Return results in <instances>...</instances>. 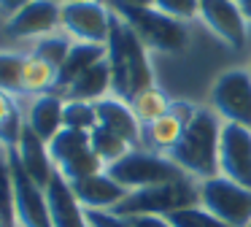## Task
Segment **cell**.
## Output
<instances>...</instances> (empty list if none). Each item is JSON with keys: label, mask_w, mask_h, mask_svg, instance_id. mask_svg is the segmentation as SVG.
I'll use <instances>...</instances> for the list:
<instances>
[{"label": "cell", "mask_w": 251, "mask_h": 227, "mask_svg": "<svg viewBox=\"0 0 251 227\" xmlns=\"http://www.w3.org/2000/svg\"><path fill=\"white\" fill-rule=\"evenodd\" d=\"M132 222V227H170V222L165 216H127Z\"/></svg>", "instance_id": "4dcf8cb0"}, {"label": "cell", "mask_w": 251, "mask_h": 227, "mask_svg": "<svg viewBox=\"0 0 251 227\" xmlns=\"http://www.w3.org/2000/svg\"><path fill=\"white\" fill-rule=\"evenodd\" d=\"M105 173L116 184H122L127 192L157 187V184H168V181H178V178H189V176H184V170L168 154H157V151H149V149H130L122 160H116L114 165L105 168Z\"/></svg>", "instance_id": "277c9868"}, {"label": "cell", "mask_w": 251, "mask_h": 227, "mask_svg": "<svg viewBox=\"0 0 251 227\" xmlns=\"http://www.w3.org/2000/svg\"><path fill=\"white\" fill-rule=\"evenodd\" d=\"M240 8H243L246 19H249V25H251V0H240Z\"/></svg>", "instance_id": "d6a6232c"}, {"label": "cell", "mask_w": 251, "mask_h": 227, "mask_svg": "<svg viewBox=\"0 0 251 227\" xmlns=\"http://www.w3.org/2000/svg\"><path fill=\"white\" fill-rule=\"evenodd\" d=\"M60 0H33L25 8H19L14 16L3 19V32H6L8 41H19L30 46L38 38L60 30Z\"/></svg>", "instance_id": "30bf717a"}, {"label": "cell", "mask_w": 251, "mask_h": 227, "mask_svg": "<svg viewBox=\"0 0 251 227\" xmlns=\"http://www.w3.org/2000/svg\"><path fill=\"white\" fill-rule=\"evenodd\" d=\"M44 92H57V68L46 59L25 52L22 76H19V97H33Z\"/></svg>", "instance_id": "44dd1931"}, {"label": "cell", "mask_w": 251, "mask_h": 227, "mask_svg": "<svg viewBox=\"0 0 251 227\" xmlns=\"http://www.w3.org/2000/svg\"><path fill=\"white\" fill-rule=\"evenodd\" d=\"M62 127L68 130H89L98 127V111H95V103H84V100H65L62 108Z\"/></svg>", "instance_id": "484cf974"}, {"label": "cell", "mask_w": 251, "mask_h": 227, "mask_svg": "<svg viewBox=\"0 0 251 227\" xmlns=\"http://www.w3.org/2000/svg\"><path fill=\"white\" fill-rule=\"evenodd\" d=\"M200 205L227 227H251V189L224 176L197 181Z\"/></svg>", "instance_id": "52a82bcc"}, {"label": "cell", "mask_w": 251, "mask_h": 227, "mask_svg": "<svg viewBox=\"0 0 251 227\" xmlns=\"http://www.w3.org/2000/svg\"><path fill=\"white\" fill-rule=\"evenodd\" d=\"M238 3H240V0H238Z\"/></svg>", "instance_id": "8d00e7d4"}, {"label": "cell", "mask_w": 251, "mask_h": 227, "mask_svg": "<svg viewBox=\"0 0 251 227\" xmlns=\"http://www.w3.org/2000/svg\"><path fill=\"white\" fill-rule=\"evenodd\" d=\"M114 89V81H111V65L108 59H100L98 65H92L89 70H84L65 92L62 97L65 100H84V103H98L103 97L111 95Z\"/></svg>", "instance_id": "d6986e66"}, {"label": "cell", "mask_w": 251, "mask_h": 227, "mask_svg": "<svg viewBox=\"0 0 251 227\" xmlns=\"http://www.w3.org/2000/svg\"><path fill=\"white\" fill-rule=\"evenodd\" d=\"M105 59L111 65V81L114 89L111 95L130 100L141 89L154 84V68H151V54L143 46V41L135 35L130 25L122 16L114 14L111 35L105 43Z\"/></svg>", "instance_id": "6da1fadb"}, {"label": "cell", "mask_w": 251, "mask_h": 227, "mask_svg": "<svg viewBox=\"0 0 251 227\" xmlns=\"http://www.w3.org/2000/svg\"><path fill=\"white\" fill-rule=\"evenodd\" d=\"M114 25V11L103 0H68L60 11V30L76 43L105 46Z\"/></svg>", "instance_id": "9c48e42d"}, {"label": "cell", "mask_w": 251, "mask_h": 227, "mask_svg": "<svg viewBox=\"0 0 251 227\" xmlns=\"http://www.w3.org/2000/svg\"><path fill=\"white\" fill-rule=\"evenodd\" d=\"M151 5L159 14L178 22H197L200 14V0H151Z\"/></svg>", "instance_id": "f1b7e54d"}, {"label": "cell", "mask_w": 251, "mask_h": 227, "mask_svg": "<svg viewBox=\"0 0 251 227\" xmlns=\"http://www.w3.org/2000/svg\"><path fill=\"white\" fill-rule=\"evenodd\" d=\"M100 59H105V46H98V43H76L73 41L71 52H68L65 62L57 70V95L68 89L84 70H89L92 65H98Z\"/></svg>", "instance_id": "ffe728a7"}, {"label": "cell", "mask_w": 251, "mask_h": 227, "mask_svg": "<svg viewBox=\"0 0 251 227\" xmlns=\"http://www.w3.org/2000/svg\"><path fill=\"white\" fill-rule=\"evenodd\" d=\"M71 46H73L71 38H68L62 30H57V32H51V35H44V38H38V41H33L25 52L46 59L49 65H54V68L60 70V65L65 62L68 52H71Z\"/></svg>", "instance_id": "d4e9b609"}, {"label": "cell", "mask_w": 251, "mask_h": 227, "mask_svg": "<svg viewBox=\"0 0 251 227\" xmlns=\"http://www.w3.org/2000/svg\"><path fill=\"white\" fill-rule=\"evenodd\" d=\"M127 103H130L132 114L138 116V122H141V124L154 122V119L165 116V114L173 108V97H170L168 92L162 89V86H157V84L141 89L138 95H132Z\"/></svg>", "instance_id": "7402d4cb"}, {"label": "cell", "mask_w": 251, "mask_h": 227, "mask_svg": "<svg viewBox=\"0 0 251 227\" xmlns=\"http://www.w3.org/2000/svg\"><path fill=\"white\" fill-rule=\"evenodd\" d=\"M19 114H22V103H19V97H14V95H8V92L0 89V130L6 127L14 116H19Z\"/></svg>", "instance_id": "f546056e"}, {"label": "cell", "mask_w": 251, "mask_h": 227, "mask_svg": "<svg viewBox=\"0 0 251 227\" xmlns=\"http://www.w3.org/2000/svg\"><path fill=\"white\" fill-rule=\"evenodd\" d=\"M14 151H17V160H19V165L25 168V173H27L38 187H44V189L49 187L51 176L57 173L54 162H51V154H49V143L41 141L38 135L25 124L22 138H19V143Z\"/></svg>", "instance_id": "ac0fdd59"}, {"label": "cell", "mask_w": 251, "mask_h": 227, "mask_svg": "<svg viewBox=\"0 0 251 227\" xmlns=\"http://www.w3.org/2000/svg\"><path fill=\"white\" fill-rule=\"evenodd\" d=\"M195 111H197V103L173 100V108H170L165 116L143 124L141 149L157 151V154H170V151L178 146L181 135H184V130H186V124H189V119H192Z\"/></svg>", "instance_id": "4fadbf2b"}, {"label": "cell", "mask_w": 251, "mask_h": 227, "mask_svg": "<svg viewBox=\"0 0 251 227\" xmlns=\"http://www.w3.org/2000/svg\"><path fill=\"white\" fill-rule=\"evenodd\" d=\"M246 68H249V73H251V54H249V59H246Z\"/></svg>", "instance_id": "e575fe53"}, {"label": "cell", "mask_w": 251, "mask_h": 227, "mask_svg": "<svg viewBox=\"0 0 251 227\" xmlns=\"http://www.w3.org/2000/svg\"><path fill=\"white\" fill-rule=\"evenodd\" d=\"M49 154H51V162H54V170L60 173L68 184L81 181V178H87V176H95V173L105 170V165L92 151L89 133H84V130L62 127L60 133L49 141Z\"/></svg>", "instance_id": "ba28073f"}, {"label": "cell", "mask_w": 251, "mask_h": 227, "mask_svg": "<svg viewBox=\"0 0 251 227\" xmlns=\"http://www.w3.org/2000/svg\"><path fill=\"white\" fill-rule=\"evenodd\" d=\"M200 203V189L192 178H178V181L157 184L146 189H132L127 198L114 208V214L122 216H168L173 211L189 208Z\"/></svg>", "instance_id": "3957f363"}, {"label": "cell", "mask_w": 251, "mask_h": 227, "mask_svg": "<svg viewBox=\"0 0 251 227\" xmlns=\"http://www.w3.org/2000/svg\"><path fill=\"white\" fill-rule=\"evenodd\" d=\"M165 219L170 222V227H227L213 214H208L200 203L189 205V208H181V211H173V214H168Z\"/></svg>", "instance_id": "83f0119b"}, {"label": "cell", "mask_w": 251, "mask_h": 227, "mask_svg": "<svg viewBox=\"0 0 251 227\" xmlns=\"http://www.w3.org/2000/svg\"><path fill=\"white\" fill-rule=\"evenodd\" d=\"M95 111H98L100 127H105L114 135H119L122 141H127V143L132 146V149H141L143 124L138 122V116L132 114V108L127 100H122V97H116V95H108V97L95 103Z\"/></svg>", "instance_id": "9a60e30c"}, {"label": "cell", "mask_w": 251, "mask_h": 227, "mask_svg": "<svg viewBox=\"0 0 251 227\" xmlns=\"http://www.w3.org/2000/svg\"><path fill=\"white\" fill-rule=\"evenodd\" d=\"M60 3H68V0H60Z\"/></svg>", "instance_id": "d590c367"}, {"label": "cell", "mask_w": 251, "mask_h": 227, "mask_svg": "<svg viewBox=\"0 0 251 227\" xmlns=\"http://www.w3.org/2000/svg\"><path fill=\"white\" fill-rule=\"evenodd\" d=\"M27 3H33V0H0V16L8 19V16H14L19 8H25Z\"/></svg>", "instance_id": "1f68e13d"}, {"label": "cell", "mask_w": 251, "mask_h": 227, "mask_svg": "<svg viewBox=\"0 0 251 227\" xmlns=\"http://www.w3.org/2000/svg\"><path fill=\"white\" fill-rule=\"evenodd\" d=\"M219 176L251 189V130L224 124L219 138Z\"/></svg>", "instance_id": "7c38bea8"}, {"label": "cell", "mask_w": 251, "mask_h": 227, "mask_svg": "<svg viewBox=\"0 0 251 227\" xmlns=\"http://www.w3.org/2000/svg\"><path fill=\"white\" fill-rule=\"evenodd\" d=\"M197 22L224 43L229 52L249 59L251 54V25L238 0H200Z\"/></svg>", "instance_id": "8992f818"}, {"label": "cell", "mask_w": 251, "mask_h": 227, "mask_svg": "<svg viewBox=\"0 0 251 227\" xmlns=\"http://www.w3.org/2000/svg\"><path fill=\"white\" fill-rule=\"evenodd\" d=\"M19 103H22V111H25V124L41 141L49 143L62 130V108H65V97L62 95L44 92V95H33V97H19Z\"/></svg>", "instance_id": "5bb4252c"}, {"label": "cell", "mask_w": 251, "mask_h": 227, "mask_svg": "<svg viewBox=\"0 0 251 227\" xmlns=\"http://www.w3.org/2000/svg\"><path fill=\"white\" fill-rule=\"evenodd\" d=\"M8 162H11L14 176V200H17V225L19 227H51L49 203H46V189L38 187L33 178L19 165L17 151L8 149Z\"/></svg>", "instance_id": "8fae6325"}, {"label": "cell", "mask_w": 251, "mask_h": 227, "mask_svg": "<svg viewBox=\"0 0 251 227\" xmlns=\"http://www.w3.org/2000/svg\"><path fill=\"white\" fill-rule=\"evenodd\" d=\"M71 189L76 195V200L87 211H114L127 198V189L122 184H116L105 170L95 173V176H87L81 181H73Z\"/></svg>", "instance_id": "2e32d148"}, {"label": "cell", "mask_w": 251, "mask_h": 227, "mask_svg": "<svg viewBox=\"0 0 251 227\" xmlns=\"http://www.w3.org/2000/svg\"><path fill=\"white\" fill-rule=\"evenodd\" d=\"M0 227H17V200H14V176L8 149L0 146Z\"/></svg>", "instance_id": "603a6c76"}, {"label": "cell", "mask_w": 251, "mask_h": 227, "mask_svg": "<svg viewBox=\"0 0 251 227\" xmlns=\"http://www.w3.org/2000/svg\"><path fill=\"white\" fill-rule=\"evenodd\" d=\"M224 122L208 106H197L181 135L178 146L170 151V160L184 170V176L202 181L219 173V138Z\"/></svg>", "instance_id": "7a4b0ae2"}, {"label": "cell", "mask_w": 251, "mask_h": 227, "mask_svg": "<svg viewBox=\"0 0 251 227\" xmlns=\"http://www.w3.org/2000/svg\"><path fill=\"white\" fill-rule=\"evenodd\" d=\"M205 106L224 124H240L251 130V73L246 62L232 65L213 79Z\"/></svg>", "instance_id": "5b68a950"}, {"label": "cell", "mask_w": 251, "mask_h": 227, "mask_svg": "<svg viewBox=\"0 0 251 227\" xmlns=\"http://www.w3.org/2000/svg\"><path fill=\"white\" fill-rule=\"evenodd\" d=\"M89 143H92V151L98 154V160L103 162L105 168L114 165L116 160H122V157L132 149L127 141H122L119 135H114L111 130L100 127V124L95 130H89Z\"/></svg>", "instance_id": "cb8c5ba5"}, {"label": "cell", "mask_w": 251, "mask_h": 227, "mask_svg": "<svg viewBox=\"0 0 251 227\" xmlns=\"http://www.w3.org/2000/svg\"><path fill=\"white\" fill-rule=\"evenodd\" d=\"M46 203H49L51 227H89L87 211L60 173H54L49 187H46Z\"/></svg>", "instance_id": "e0dca14e"}, {"label": "cell", "mask_w": 251, "mask_h": 227, "mask_svg": "<svg viewBox=\"0 0 251 227\" xmlns=\"http://www.w3.org/2000/svg\"><path fill=\"white\" fill-rule=\"evenodd\" d=\"M125 3H130V5H151V0H125Z\"/></svg>", "instance_id": "836d02e7"}, {"label": "cell", "mask_w": 251, "mask_h": 227, "mask_svg": "<svg viewBox=\"0 0 251 227\" xmlns=\"http://www.w3.org/2000/svg\"><path fill=\"white\" fill-rule=\"evenodd\" d=\"M22 57L25 52L0 49V89L19 97V76H22Z\"/></svg>", "instance_id": "4316f807"}]
</instances>
